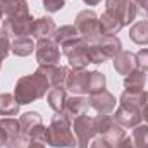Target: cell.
<instances>
[{
  "label": "cell",
  "instance_id": "obj_35",
  "mask_svg": "<svg viewBox=\"0 0 148 148\" xmlns=\"http://www.w3.org/2000/svg\"><path fill=\"white\" fill-rule=\"evenodd\" d=\"M141 117L148 124V91H145V102H143V107H141Z\"/></svg>",
  "mask_w": 148,
  "mask_h": 148
},
{
  "label": "cell",
  "instance_id": "obj_21",
  "mask_svg": "<svg viewBox=\"0 0 148 148\" xmlns=\"http://www.w3.org/2000/svg\"><path fill=\"white\" fill-rule=\"evenodd\" d=\"M98 23H100V35L102 36H107V35H115L124 28V24L121 23V19L114 17L109 12H103L100 17H98Z\"/></svg>",
  "mask_w": 148,
  "mask_h": 148
},
{
  "label": "cell",
  "instance_id": "obj_43",
  "mask_svg": "<svg viewBox=\"0 0 148 148\" xmlns=\"http://www.w3.org/2000/svg\"><path fill=\"white\" fill-rule=\"evenodd\" d=\"M0 67H2V62H0Z\"/></svg>",
  "mask_w": 148,
  "mask_h": 148
},
{
  "label": "cell",
  "instance_id": "obj_41",
  "mask_svg": "<svg viewBox=\"0 0 148 148\" xmlns=\"http://www.w3.org/2000/svg\"><path fill=\"white\" fill-rule=\"evenodd\" d=\"M0 19H3V7H2V2H0Z\"/></svg>",
  "mask_w": 148,
  "mask_h": 148
},
{
  "label": "cell",
  "instance_id": "obj_8",
  "mask_svg": "<svg viewBox=\"0 0 148 148\" xmlns=\"http://www.w3.org/2000/svg\"><path fill=\"white\" fill-rule=\"evenodd\" d=\"M95 126H97V133L107 141H110L114 147H117V143L126 136L124 127L115 122L114 115L110 114H98L95 117Z\"/></svg>",
  "mask_w": 148,
  "mask_h": 148
},
{
  "label": "cell",
  "instance_id": "obj_40",
  "mask_svg": "<svg viewBox=\"0 0 148 148\" xmlns=\"http://www.w3.org/2000/svg\"><path fill=\"white\" fill-rule=\"evenodd\" d=\"M83 2H84L86 5H98L102 0H83Z\"/></svg>",
  "mask_w": 148,
  "mask_h": 148
},
{
  "label": "cell",
  "instance_id": "obj_26",
  "mask_svg": "<svg viewBox=\"0 0 148 148\" xmlns=\"http://www.w3.org/2000/svg\"><path fill=\"white\" fill-rule=\"evenodd\" d=\"M129 38L136 45H148V19L138 21L136 24H133L129 29Z\"/></svg>",
  "mask_w": 148,
  "mask_h": 148
},
{
  "label": "cell",
  "instance_id": "obj_39",
  "mask_svg": "<svg viewBox=\"0 0 148 148\" xmlns=\"http://www.w3.org/2000/svg\"><path fill=\"white\" fill-rule=\"evenodd\" d=\"M28 148H45V145H43V143H38V141H31V143L28 145Z\"/></svg>",
  "mask_w": 148,
  "mask_h": 148
},
{
  "label": "cell",
  "instance_id": "obj_42",
  "mask_svg": "<svg viewBox=\"0 0 148 148\" xmlns=\"http://www.w3.org/2000/svg\"><path fill=\"white\" fill-rule=\"evenodd\" d=\"M145 10H147V17H148V7H147V9H145Z\"/></svg>",
  "mask_w": 148,
  "mask_h": 148
},
{
  "label": "cell",
  "instance_id": "obj_32",
  "mask_svg": "<svg viewBox=\"0 0 148 148\" xmlns=\"http://www.w3.org/2000/svg\"><path fill=\"white\" fill-rule=\"evenodd\" d=\"M29 143H31V141H29L26 136L19 134V136H16L14 140H9L5 147H7V148H28V145H29Z\"/></svg>",
  "mask_w": 148,
  "mask_h": 148
},
{
  "label": "cell",
  "instance_id": "obj_38",
  "mask_svg": "<svg viewBox=\"0 0 148 148\" xmlns=\"http://www.w3.org/2000/svg\"><path fill=\"white\" fill-rule=\"evenodd\" d=\"M136 5H138V9H147L148 7V0H133Z\"/></svg>",
  "mask_w": 148,
  "mask_h": 148
},
{
  "label": "cell",
  "instance_id": "obj_36",
  "mask_svg": "<svg viewBox=\"0 0 148 148\" xmlns=\"http://www.w3.org/2000/svg\"><path fill=\"white\" fill-rule=\"evenodd\" d=\"M115 148H134V145H133V140H131V138L124 136V138L117 143V147Z\"/></svg>",
  "mask_w": 148,
  "mask_h": 148
},
{
  "label": "cell",
  "instance_id": "obj_19",
  "mask_svg": "<svg viewBox=\"0 0 148 148\" xmlns=\"http://www.w3.org/2000/svg\"><path fill=\"white\" fill-rule=\"evenodd\" d=\"M3 17H23L29 14L28 0H3Z\"/></svg>",
  "mask_w": 148,
  "mask_h": 148
},
{
  "label": "cell",
  "instance_id": "obj_20",
  "mask_svg": "<svg viewBox=\"0 0 148 148\" xmlns=\"http://www.w3.org/2000/svg\"><path fill=\"white\" fill-rule=\"evenodd\" d=\"M147 84V73L141 69H134L133 73H129L124 77V88L126 91H133V93H141L143 88Z\"/></svg>",
  "mask_w": 148,
  "mask_h": 148
},
{
  "label": "cell",
  "instance_id": "obj_4",
  "mask_svg": "<svg viewBox=\"0 0 148 148\" xmlns=\"http://www.w3.org/2000/svg\"><path fill=\"white\" fill-rule=\"evenodd\" d=\"M74 26L79 31V36L88 43H97L100 40V23H98V16L95 10H81L76 19H74Z\"/></svg>",
  "mask_w": 148,
  "mask_h": 148
},
{
  "label": "cell",
  "instance_id": "obj_7",
  "mask_svg": "<svg viewBox=\"0 0 148 148\" xmlns=\"http://www.w3.org/2000/svg\"><path fill=\"white\" fill-rule=\"evenodd\" d=\"M73 133L76 136V148H90L93 138L98 134L95 119L83 114L73 121Z\"/></svg>",
  "mask_w": 148,
  "mask_h": 148
},
{
  "label": "cell",
  "instance_id": "obj_31",
  "mask_svg": "<svg viewBox=\"0 0 148 148\" xmlns=\"http://www.w3.org/2000/svg\"><path fill=\"white\" fill-rule=\"evenodd\" d=\"M64 5H66V0H43V9L48 14L59 12L60 9H64Z\"/></svg>",
  "mask_w": 148,
  "mask_h": 148
},
{
  "label": "cell",
  "instance_id": "obj_24",
  "mask_svg": "<svg viewBox=\"0 0 148 148\" xmlns=\"http://www.w3.org/2000/svg\"><path fill=\"white\" fill-rule=\"evenodd\" d=\"M19 102L12 93H2L0 95V115L2 117H14L19 115Z\"/></svg>",
  "mask_w": 148,
  "mask_h": 148
},
{
  "label": "cell",
  "instance_id": "obj_17",
  "mask_svg": "<svg viewBox=\"0 0 148 148\" xmlns=\"http://www.w3.org/2000/svg\"><path fill=\"white\" fill-rule=\"evenodd\" d=\"M114 69L115 73L127 76L133 73L134 69H138V60H136V53L127 52V50H121L115 57H114Z\"/></svg>",
  "mask_w": 148,
  "mask_h": 148
},
{
  "label": "cell",
  "instance_id": "obj_2",
  "mask_svg": "<svg viewBox=\"0 0 148 148\" xmlns=\"http://www.w3.org/2000/svg\"><path fill=\"white\" fill-rule=\"evenodd\" d=\"M47 145L52 148H76L73 121L64 114H55L47 127Z\"/></svg>",
  "mask_w": 148,
  "mask_h": 148
},
{
  "label": "cell",
  "instance_id": "obj_15",
  "mask_svg": "<svg viewBox=\"0 0 148 148\" xmlns=\"http://www.w3.org/2000/svg\"><path fill=\"white\" fill-rule=\"evenodd\" d=\"M88 100H90V107L95 109L98 114H110L115 109V97L107 90H102L95 95H90Z\"/></svg>",
  "mask_w": 148,
  "mask_h": 148
},
{
  "label": "cell",
  "instance_id": "obj_37",
  "mask_svg": "<svg viewBox=\"0 0 148 148\" xmlns=\"http://www.w3.org/2000/svg\"><path fill=\"white\" fill-rule=\"evenodd\" d=\"M7 145V134H5V131L2 129V126H0V148H3Z\"/></svg>",
  "mask_w": 148,
  "mask_h": 148
},
{
  "label": "cell",
  "instance_id": "obj_30",
  "mask_svg": "<svg viewBox=\"0 0 148 148\" xmlns=\"http://www.w3.org/2000/svg\"><path fill=\"white\" fill-rule=\"evenodd\" d=\"M10 40H9V35L0 28V62L10 53Z\"/></svg>",
  "mask_w": 148,
  "mask_h": 148
},
{
  "label": "cell",
  "instance_id": "obj_23",
  "mask_svg": "<svg viewBox=\"0 0 148 148\" xmlns=\"http://www.w3.org/2000/svg\"><path fill=\"white\" fill-rule=\"evenodd\" d=\"M76 38H79V31H77V28L74 26V24H64V26H60V28H57L55 29V33H53V41L62 48L64 45H67L69 41H73Z\"/></svg>",
  "mask_w": 148,
  "mask_h": 148
},
{
  "label": "cell",
  "instance_id": "obj_6",
  "mask_svg": "<svg viewBox=\"0 0 148 148\" xmlns=\"http://www.w3.org/2000/svg\"><path fill=\"white\" fill-rule=\"evenodd\" d=\"M88 50H90V43L84 41L81 36L73 40V41H69L67 45H64L60 48V52L67 57L71 69H84L90 64Z\"/></svg>",
  "mask_w": 148,
  "mask_h": 148
},
{
  "label": "cell",
  "instance_id": "obj_11",
  "mask_svg": "<svg viewBox=\"0 0 148 148\" xmlns=\"http://www.w3.org/2000/svg\"><path fill=\"white\" fill-rule=\"evenodd\" d=\"M35 55L38 66H57V62L60 60V48L52 38L38 40L35 47Z\"/></svg>",
  "mask_w": 148,
  "mask_h": 148
},
{
  "label": "cell",
  "instance_id": "obj_34",
  "mask_svg": "<svg viewBox=\"0 0 148 148\" xmlns=\"http://www.w3.org/2000/svg\"><path fill=\"white\" fill-rule=\"evenodd\" d=\"M90 148H115L112 145L110 141H107L105 138H102V136H98V138H95L93 141H91V145Z\"/></svg>",
  "mask_w": 148,
  "mask_h": 148
},
{
  "label": "cell",
  "instance_id": "obj_29",
  "mask_svg": "<svg viewBox=\"0 0 148 148\" xmlns=\"http://www.w3.org/2000/svg\"><path fill=\"white\" fill-rule=\"evenodd\" d=\"M105 84H107L105 74L100 73V71H91V74H90V84H88V95H95V93L105 90Z\"/></svg>",
  "mask_w": 148,
  "mask_h": 148
},
{
  "label": "cell",
  "instance_id": "obj_10",
  "mask_svg": "<svg viewBox=\"0 0 148 148\" xmlns=\"http://www.w3.org/2000/svg\"><path fill=\"white\" fill-rule=\"evenodd\" d=\"M33 28H35V17L31 14L23 17H3V23H2V29L9 35V38L31 36Z\"/></svg>",
  "mask_w": 148,
  "mask_h": 148
},
{
  "label": "cell",
  "instance_id": "obj_25",
  "mask_svg": "<svg viewBox=\"0 0 148 148\" xmlns=\"http://www.w3.org/2000/svg\"><path fill=\"white\" fill-rule=\"evenodd\" d=\"M36 43H33V40L29 36H23V38H16L10 45V52L17 57H28L35 52Z\"/></svg>",
  "mask_w": 148,
  "mask_h": 148
},
{
  "label": "cell",
  "instance_id": "obj_9",
  "mask_svg": "<svg viewBox=\"0 0 148 148\" xmlns=\"http://www.w3.org/2000/svg\"><path fill=\"white\" fill-rule=\"evenodd\" d=\"M105 12L121 19L124 26H129L138 17L140 9L133 0H105Z\"/></svg>",
  "mask_w": 148,
  "mask_h": 148
},
{
  "label": "cell",
  "instance_id": "obj_12",
  "mask_svg": "<svg viewBox=\"0 0 148 148\" xmlns=\"http://www.w3.org/2000/svg\"><path fill=\"white\" fill-rule=\"evenodd\" d=\"M114 119L124 129H134L143 121L141 109L131 107V105H126V103H119V107L115 109V114H114Z\"/></svg>",
  "mask_w": 148,
  "mask_h": 148
},
{
  "label": "cell",
  "instance_id": "obj_28",
  "mask_svg": "<svg viewBox=\"0 0 148 148\" xmlns=\"http://www.w3.org/2000/svg\"><path fill=\"white\" fill-rule=\"evenodd\" d=\"M134 148H148V124H138L131 134Z\"/></svg>",
  "mask_w": 148,
  "mask_h": 148
},
{
  "label": "cell",
  "instance_id": "obj_5",
  "mask_svg": "<svg viewBox=\"0 0 148 148\" xmlns=\"http://www.w3.org/2000/svg\"><path fill=\"white\" fill-rule=\"evenodd\" d=\"M21 122V134L26 136L29 141L47 143V127L43 126L41 115L38 112H26L19 117Z\"/></svg>",
  "mask_w": 148,
  "mask_h": 148
},
{
  "label": "cell",
  "instance_id": "obj_16",
  "mask_svg": "<svg viewBox=\"0 0 148 148\" xmlns=\"http://www.w3.org/2000/svg\"><path fill=\"white\" fill-rule=\"evenodd\" d=\"M88 109H90V100L86 97H83V95H74V97L67 98V102L64 105V110L60 112V114H64L67 119L74 121L76 117L86 114Z\"/></svg>",
  "mask_w": 148,
  "mask_h": 148
},
{
  "label": "cell",
  "instance_id": "obj_14",
  "mask_svg": "<svg viewBox=\"0 0 148 148\" xmlns=\"http://www.w3.org/2000/svg\"><path fill=\"white\" fill-rule=\"evenodd\" d=\"M41 74L47 77L50 88H66L69 69L64 66H40L38 67Z\"/></svg>",
  "mask_w": 148,
  "mask_h": 148
},
{
  "label": "cell",
  "instance_id": "obj_22",
  "mask_svg": "<svg viewBox=\"0 0 148 148\" xmlns=\"http://www.w3.org/2000/svg\"><path fill=\"white\" fill-rule=\"evenodd\" d=\"M67 98L69 97H67L66 88H50V91L47 93V102L55 114H60L64 110V105H66Z\"/></svg>",
  "mask_w": 148,
  "mask_h": 148
},
{
  "label": "cell",
  "instance_id": "obj_1",
  "mask_svg": "<svg viewBox=\"0 0 148 148\" xmlns=\"http://www.w3.org/2000/svg\"><path fill=\"white\" fill-rule=\"evenodd\" d=\"M48 91H50V84L47 77L41 74L40 69H36L33 74L23 76L17 79L16 88H14V97L19 102V105H28L35 100L47 97Z\"/></svg>",
  "mask_w": 148,
  "mask_h": 148
},
{
  "label": "cell",
  "instance_id": "obj_44",
  "mask_svg": "<svg viewBox=\"0 0 148 148\" xmlns=\"http://www.w3.org/2000/svg\"><path fill=\"white\" fill-rule=\"evenodd\" d=\"M0 2H3V0H0Z\"/></svg>",
  "mask_w": 148,
  "mask_h": 148
},
{
  "label": "cell",
  "instance_id": "obj_13",
  "mask_svg": "<svg viewBox=\"0 0 148 148\" xmlns=\"http://www.w3.org/2000/svg\"><path fill=\"white\" fill-rule=\"evenodd\" d=\"M90 74H91V71H84V69H69L66 90L73 91L74 95H88Z\"/></svg>",
  "mask_w": 148,
  "mask_h": 148
},
{
  "label": "cell",
  "instance_id": "obj_18",
  "mask_svg": "<svg viewBox=\"0 0 148 148\" xmlns=\"http://www.w3.org/2000/svg\"><path fill=\"white\" fill-rule=\"evenodd\" d=\"M57 26L55 21L50 16H41L35 19V28H33V36L36 40H45V38H53Z\"/></svg>",
  "mask_w": 148,
  "mask_h": 148
},
{
  "label": "cell",
  "instance_id": "obj_27",
  "mask_svg": "<svg viewBox=\"0 0 148 148\" xmlns=\"http://www.w3.org/2000/svg\"><path fill=\"white\" fill-rule=\"evenodd\" d=\"M0 126H2V129L5 131V134H7V141H9V140H14L16 136L21 134V122H19V119H14V117H2V119H0Z\"/></svg>",
  "mask_w": 148,
  "mask_h": 148
},
{
  "label": "cell",
  "instance_id": "obj_3",
  "mask_svg": "<svg viewBox=\"0 0 148 148\" xmlns=\"http://www.w3.org/2000/svg\"><path fill=\"white\" fill-rule=\"evenodd\" d=\"M122 50V41L115 35L100 36L97 43H90V64H103L107 59H114Z\"/></svg>",
  "mask_w": 148,
  "mask_h": 148
},
{
  "label": "cell",
  "instance_id": "obj_33",
  "mask_svg": "<svg viewBox=\"0 0 148 148\" xmlns=\"http://www.w3.org/2000/svg\"><path fill=\"white\" fill-rule=\"evenodd\" d=\"M136 60H138V69L148 73V48H141L136 53Z\"/></svg>",
  "mask_w": 148,
  "mask_h": 148
}]
</instances>
